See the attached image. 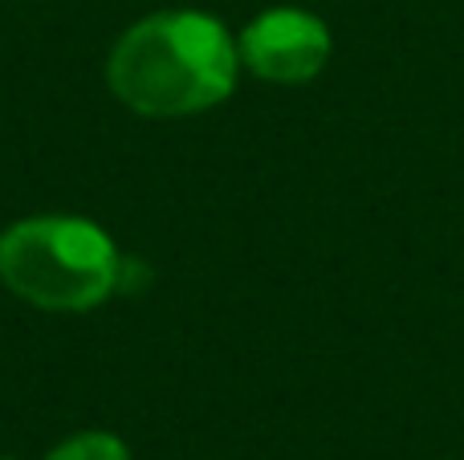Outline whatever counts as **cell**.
I'll return each instance as SVG.
<instances>
[{"label": "cell", "instance_id": "cell-1", "mask_svg": "<svg viewBox=\"0 0 464 460\" xmlns=\"http://www.w3.org/2000/svg\"><path fill=\"white\" fill-rule=\"evenodd\" d=\"M240 49L208 13H155L119 37L106 65L122 106L151 119H184L225 102Z\"/></svg>", "mask_w": 464, "mask_h": 460}, {"label": "cell", "instance_id": "cell-3", "mask_svg": "<svg viewBox=\"0 0 464 460\" xmlns=\"http://www.w3.org/2000/svg\"><path fill=\"white\" fill-rule=\"evenodd\" d=\"M330 57V29L302 8H269L240 33V62L265 81L297 86L318 78Z\"/></svg>", "mask_w": 464, "mask_h": 460}, {"label": "cell", "instance_id": "cell-2", "mask_svg": "<svg viewBox=\"0 0 464 460\" xmlns=\"http://www.w3.org/2000/svg\"><path fill=\"white\" fill-rule=\"evenodd\" d=\"M114 241L82 216H29L0 233V282L41 310H90L119 290Z\"/></svg>", "mask_w": 464, "mask_h": 460}, {"label": "cell", "instance_id": "cell-5", "mask_svg": "<svg viewBox=\"0 0 464 460\" xmlns=\"http://www.w3.org/2000/svg\"><path fill=\"white\" fill-rule=\"evenodd\" d=\"M0 460H8V456H0Z\"/></svg>", "mask_w": 464, "mask_h": 460}, {"label": "cell", "instance_id": "cell-4", "mask_svg": "<svg viewBox=\"0 0 464 460\" xmlns=\"http://www.w3.org/2000/svg\"><path fill=\"white\" fill-rule=\"evenodd\" d=\"M45 460H130V448L111 432H78L62 440Z\"/></svg>", "mask_w": 464, "mask_h": 460}]
</instances>
